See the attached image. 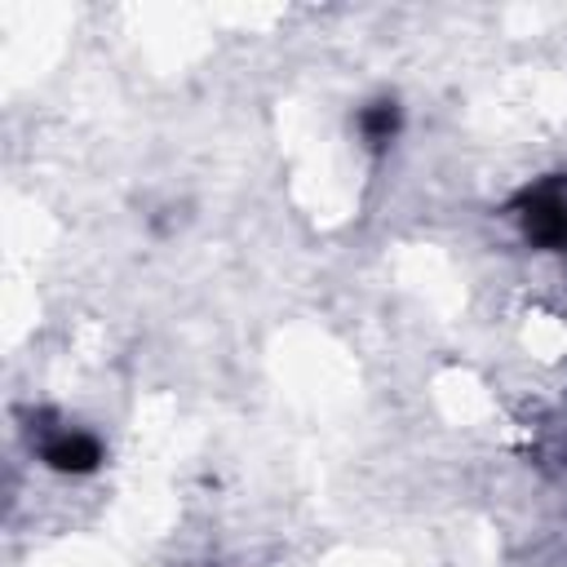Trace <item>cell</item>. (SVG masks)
Segmentation results:
<instances>
[{"label": "cell", "mask_w": 567, "mask_h": 567, "mask_svg": "<svg viewBox=\"0 0 567 567\" xmlns=\"http://www.w3.org/2000/svg\"><path fill=\"white\" fill-rule=\"evenodd\" d=\"M518 226L540 248L567 244V177H545L527 186L518 199Z\"/></svg>", "instance_id": "obj_1"}, {"label": "cell", "mask_w": 567, "mask_h": 567, "mask_svg": "<svg viewBox=\"0 0 567 567\" xmlns=\"http://www.w3.org/2000/svg\"><path fill=\"white\" fill-rule=\"evenodd\" d=\"M40 461L62 474H89L102 461V443L80 425H40Z\"/></svg>", "instance_id": "obj_2"}, {"label": "cell", "mask_w": 567, "mask_h": 567, "mask_svg": "<svg viewBox=\"0 0 567 567\" xmlns=\"http://www.w3.org/2000/svg\"><path fill=\"white\" fill-rule=\"evenodd\" d=\"M359 128H363L368 146H385V142L399 133V106H394V102H372V106H363Z\"/></svg>", "instance_id": "obj_3"}]
</instances>
